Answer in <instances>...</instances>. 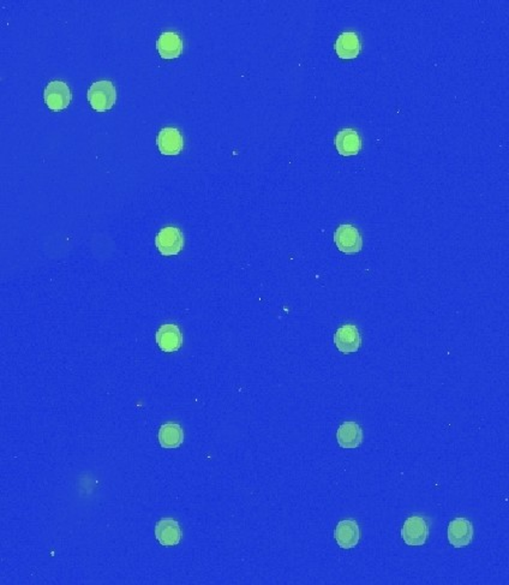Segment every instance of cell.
<instances>
[{
    "mask_svg": "<svg viewBox=\"0 0 509 585\" xmlns=\"http://www.w3.org/2000/svg\"><path fill=\"white\" fill-rule=\"evenodd\" d=\"M87 97H88L89 104L92 106V109H95L97 112L109 111L116 104V87H114L112 82L107 81V80L94 82L90 85V88L88 89Z\"/></svg>",
    "mask_w": 509,
    "mask_h": 585,
    "instance_id": "cell-1",
    "label": "cell"
},
{
    "mask_svg": "<svg viewBox=\"0 0 509 585\" xmlns=\"http://www.w3.org/2000/svg\"><path fill=\"white\" fill-rule=\"evenodd\" d=\"M401 536L406 545H423L429 538V525L424 517L412 516L406 519L401 529Z\"/></svg>",
    "mask_w": 509,
    "mask_h": 585,
    "instance_id": "cell-2",
    "label": "cell"
},
{
    "mask_svg": "<svg viewBox=\"0 0 509 585\" xmlns=\"http://www.w3.org/2000/svg\"><path fill=\"white\" fill-rule=\"evenodd\" d=\"M155 244L161 254L173 256L181 253L184 246V236L181 229L176 227H164L157 234Z\"/></svg>",
    "mask_w": 509,
    "mask_h": 585,
    "instance_id": "cell-3",
    "label": "cell"
},
{
    "mask_svg": "<svg viewBox=\"0 0 509 585\" xmlns=\"http://www.w3.org/2000/svg\"><path fill=\"white\" fill-rule=\"evenodd\" d=\"M44 99L49 109L58 112V111H63L70 105L71 92L65 82H49L47 87L44 88Z\"/></svg>",
    "mask_w": 509,
    "mask_h": 585,
    "instance_id": "cell-4",
    "label": "cell"
},
{
    "mask_svg": "<svg viewBox=\"0 0 509 585\" xmlns=\"http://www.w3.org/2000/svg\"><path fill=\"white\" fill-rule=\"evenodd\" d=\"M447 537H448L449 543L455 548L467 547L472 542V523L466 518L457 517L449 523Z\"/></svg>",
    "mask_w": 509,
    "mask_h": 585,
    "instance_id": "cell-5",
    "label": "cell"
},
{
    "mask_svg": "<svg viewBox=\"0 0 509 585\" xmlns=\"http://www.w3.org/2000/svg\"><path fill=\"white\" fill-rule=\"evenodd\" d=\"M334 241L337 244L339 251L345 254H354L361 251L363 246L361 234L358 232L356 227L351 225H341L337 227L334 234Z\"/></svg>",
    "mask_w": 509,
    "mask_h": 585,
    "instance_id": "cell-6",
    "label": "cell"
},
{
    "mask_svg": "<svg viewBox=\"0 0 509 585\" xmlns=\"http://www.w3.org/2000/svg\"><path fill=\"white\" fill-rule=\"evenodd\" d=\"M334 343L342 354L357 352L361 347V337L354 325H345L339 328L334 335Z\"/></svg>",
    "mask_w": 509,
    "mask_h": 585,
    "instance_id": "cell-7",
    "label": "cell"
},
{
    "mask_svg": "<svg viewBox=\"0 0 509 585\" xmlns=\"http://www.w3.org/2000/svg\"><path fill=\"white\" fill-rule=\"evenodd\" d=\"M334 536L341 548H354L361 540V529L354 519H345L337 525Z\"/></svg>",
    "mask_w": 509,
    "mask_h": 585,
    "instance_id": "cell-8",
    "label": "cell"
},
{
    "mask_svg": "<svg viewBox=\"0 0 509 585\" xmlns=\"http://www.w3.org/2000/svg\"><path fill=\"white\" fill-rule=\"evenodd\" d=\"M157 147L164 155H178L184 147L181 131L176 128H164L157 138Z\"/></svg>",
    "mask_w": 509,
    "mask_h": 585,
    "instance_id": "cell-9",
    "label": "cell"
},
{
    "mask_svg": "<svg viewBox=\"0 0 509 585\" xmlns=\"http://www.w3.org/2000/svg\"><path fill=\"white\" fill-rule=\"evenodd\" d=\"M157 345L164 352H174L179 350L183 344L181 330L173 323L162 325L157 333Z\"/></svg>",
    "mask_w": 509,
    "mask_h": 585,
    "instance_id": "cell-10",
    "label": "cell"
},
{
    "mask_svg": "<svg viewBox=\"0 0 509 585\" xmlns=\"http://www.w3.org/2000/svg\"><path fill=\"white\" fill-rule=\"evenodd\" d=\"M155 536L162 545H176L181 540V529L178 521L172 518H164L157 521Z\"/></svg>",
    "mask_w": 509,
    "mask_h": 585,
    "instance_id": "cell-11",
    "label": "cell"
},
{
    "mask_svg": "<svg viewBox=\"0 0 509 585\" xmlns=\"http://www.w3.org/2000/svg\"><path fill=\"white\" fill-rule=\"evenodd\" d=\"M157 49L162 59H174L183 52V41L176 32H162L157 40Z\"/></svg>",
    "mask_w": 509,
    "mask_h": 585,
    "instance_id": "cell-12",
    "label": "cell"
},
{
    "mask_svg": "<svg viewBox=\"0 0 509 585\" xmlns=\"http://www.w3.org/2000/svg\"><path fill=\"white\" fill-rule=\"evenodd\" d=\"M337 150L344 157H351L359 153L361 148V141L357 131L351 129H344L339 131L335 138Z\"/></svg>",
    "mask_w": 509,
    "mask_h": 585,
    "instance_id": "cell-13",
    "label": "cell"
},
{
    "mask_svg": "<svg viewBox=\"0 0 509 585\" xmlns=\"http://www.w3.org/2000/svg\"><path fill=\"white\" fill-rule=\"evenodd\" d=\"M337 442L342 448H357L363 442V430L356 422H345L337 429Z\"/></svg>",
    "mask_w": 509,
    "mask_h": 585,
    "instance_id": "cell-14",
    "label": "cell"
},
{
    "mask_svg": "<svg viewBox=\"0 0 509 585\" xmlns=\"http://www.w3.org/2000/svg\"><path fill=\"white\" fill-rule=\"evenodd\" d=\"M337 56L342 59H353L361 52V42L354 32H344L337 37L335 44Z\"/></svg>",
    "mask_w": 509,
    "mask_h": 585,
    "instance_id": "cell-15",
    "label": "cell"
},
{
    "mask_svg": "<svg viewBox=\"0 0 509 585\" xmlns=\"http://www.w3.org/2000/svg\"><path fill=\"white\" fill-rule=\"evenodd\" d=\"M184 441V433L176 423H166L159 430V442L164 448L179 447Z\"/></svg>",
    "mask_w": 509,
    "mask_h": 585,
    "instance_id": "cell-16",
    "label": "cell"
}]
</instances>
